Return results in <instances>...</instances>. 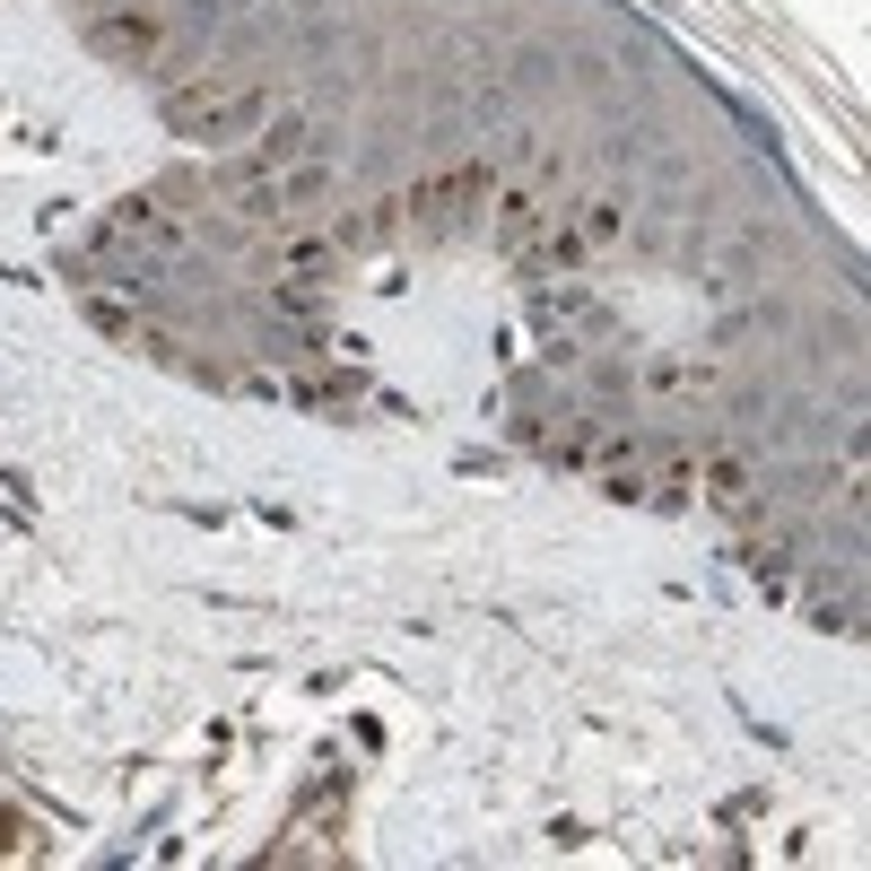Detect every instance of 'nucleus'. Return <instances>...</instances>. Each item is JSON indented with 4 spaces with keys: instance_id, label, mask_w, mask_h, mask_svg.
Instances as JSON below:
<instances>
[{
    "instance_id": "1",
    "label": "nucleus",
    "mask_w": 871,
    "mask_h": 871,
    "mask_svg": "<svg viewBox=\"0 0 871 871\" xmlns=\"http://www.w3.org/2000/svg\"><path fill=\"white\" fill-rule=\"evenodd\" d=\"M88 53H114V62H140V53H157V18H105V27H88Z\"/></svg>"
}]
</instances>
